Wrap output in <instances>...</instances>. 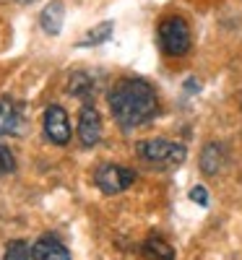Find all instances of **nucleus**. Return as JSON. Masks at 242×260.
I'll return each instance as SVG.
<instances>
[{"label":"nucleus","mask_w":242,"mask_h":260,"mask_svg":"<svg viewBox=\"0 0 242 260\" xmlns=\"http://www.w3.org/2000/svg\"><path fill=\"white\" fill-rule=\"evenodd\" d=\"M109 110H112V117L125 130H133L138 125H146L159 112V99L148 81L130 76V78H120L112 86V91H109Z\"/></svg>","instance_id":"1"},{"label":"nucleus","mask_w":242,"mask_h":260,"mask_svg":"<svg viewBox=\"0 0 242 260\" xmlns=\"http://www.w3.org/2000/svg\"><path fill=\"white\" fill-rule=\"evenodd\" d=\"M159 47L167 57H183L190 52V45H193V34H190V26L188 21L180 18V16H169L159 24Z\"/></svg>","instance_id":"2"},{"label":"nucleus","mask_w":242,"mask_h":260,"mask_svg":"<svg viewBox=\"0 0 242 260\" xmlns=\"http://www.w3.org/2000/svg\"><path fill=\"white\" fill-rule=\"evenodd\" d=\"M138 156L148 164H183L188 151L180 143H172L167 138H148L138 143Z\"/></svg>","instance_id":"3"},{"label":"nucleus","mask_w":242,"mask_h":260,"mask_svg":"<svg viewBox=\"0 0 242 260\" xmlns=\"http://www.w3.org/2000/svg\"><path fill=\"white\" fill-rule=\"evenodd\" d=\"M94 182L97 187L104 192V195H117L123 190H128L130 185L136 182V172L128 169V167H120V164H102L94 175Z\"/></svg>","instance_id":"4"},{"label":"nucleus","mask_w":242,"mask_h":260,"mask_svg":"<svg viewBox=\"0 0 242 260\" xmlns=\"http://www.w3.org/2000/svg\"><path fill=\"white\" fill-rule=\"evenodd\" d=\"M45 136L55 146L71 143V122H68V115H65L63 107L52 104V107L45 110Z\"/></svg>","instance_id":"5"},{"label":"nucleus","mask_w":242,"mask_h":260,"mask_svg":"<svg viewBox=\"0 0 242 260\" xmlns=\"http://www.w3.org/2000/svg\"><path fill=\"white\" fill-rule=\"evenodd\" d=\"M78 138L86 148H92L99 143L102 138V117L97 112V107L92 104H83L81 107V115H78Z\"/></svg>","instance_id":"6"},{"label":"nucleus","mask_w":242,"mask_h":260,"mask_svg":"<svg viewBox=\"0 0 242 260\" xmlns=\"http://www.w3.org/2000/svg\"><path fill=\"white\" fill-rule=\"evenodd\" d=\"M24 133V107L13 99H0V136Z\"/></svg>","instance_id":"7"},{"label":"nucleus","mask_w":242,"mask_h":260,"mask_svg":"<svg viewBox=\"0 0 242 260\" xmlns=\"http://www.w3.org/2000/svg\"><path fill=\"white\" fill-rule=\"evenodd\" d=\"M32 252H34V260H71L68 247L52 234L39 237V240L32 245Z\"/></svg>","instance_id":"8"},{"label":"nucleus","mask_w":242,"mask_h":260,"mask_svg":"<svg viewBox=\"0 0 242 260\" xmlns=\"http://www.w3.org/2000/svg\"><path fill=\"white\" fill-rule=\"evenodd\" d=\"M39 24L50 37H57L63 31V24H65V6L60 3V0H52V3L45 6V11H42Z\"/></svg>","instance_id":"9"},{"label":"nucleus","mask_w":242,"mask_h":260,"mask_svg":"<svg viewBox=\"0 0 242 260\" xmlns=\"http://www.w3.org/2000/svg\"><path fill=\"white\" fill-rule=\"evenodd\" d=\"M224 164V148L219 146V143H208L203 148V154H201V169H203V175H216L219 169H222Z\"/></svg>","instance_id":"10"},{"label":"nucleus","mask_w":242,"mask_h":260,"mask_svg":"<svg viewBox=\"0 0 242 260\" xmlns=\"http://www.w3.org/2000/svg\"><path fill=\"white\" fill-rule=\"evenodd\" d=\"M143 255L151 257V260H174L172 247L162 240V237H148L143 242Z\"/></svg>","instance_id":"11"},{"label":"nucleus","mask_w":242,"mask_h":260,"mask_svg":"<svg viewBox=\"0 0 242 260\" xmlns=\"http://www.w3.org/2000/svg\"><path fill=\"white\" fill-rule=\"evenodd\" d=\"M68 91L73 96H81V99H89L92 91H94V81L86 76V73H73L71 81H68Z\"/></svg>","instance_id":"12"},{"label":"nucleus","mask_w":242,"mask_h":260,"mask_svg":"<svg viewBox=\"0 0 242 260\" xmlns=\"http://www.w3.org/2000/svg\"><path fill=\"white\" fill-rule=\"evenodd\" d=\"M112 21H102L99 26H94L89 34H86V39H81V47H92V45H102V42H107L109 37H112Z\"/></svg>","instance_id":"13"},{"label":"nucleus","mask_w":242,"mask_h":260,"mask_svg":"<svg viewBox=\"0 0 242 260\" xmlns=\"http://www.w3.org/2000/svg\"><path fill=\"white\" fill-rule=\"evenodd\" d=\"M3 260H34V252H32L29 242H24V240H13V242H8Z\"/></svg>","instance_id":"14"},{"label":"nucleus","mask_w":242,"mask_h":260,"mask_svg":"<svg viewBox=\"0 0 242 260\" xmlns=\"http://www.w3.org/2000/svg\"><path fill=\"white\" fill-rule=\"evenodd\" d=\"M16 169V159H13V151L8 146L0 143V175H11Z\"/></svg>","instance_id":"15"},{"label":"nucleus","mask_w":242,"mask_h":260,"mask_svg":"<svg viewBox=\"0 0 242 260\" xmlns=\"http://www.w3.org/2000/svg\"><path fill=\"white\" fill-rule=\"evenodd\" d=\"M190 201L206 208V206H208V190H206L203 185H195V187L190 190Z\"/></svg>","instance_id":"16"},{"label":"nucleus","mask_w":242,"mask_h":260,"mask_svg":"<svg viewBox=\"0 0 242 260\" xmlns=\"http://www.w3.org/2000/svg\"><path fill=\"white\" fill-rule=\"evenodd\" d=\"M16 3H24L26 6V3H34V0H16Z\"/></svg>","instance_id":"17"}]
</instances>
